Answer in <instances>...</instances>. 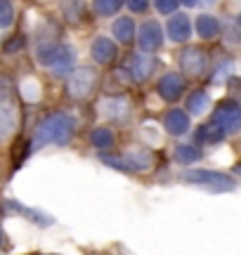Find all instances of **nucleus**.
<instances>
[{"mask_svg": "<svg viewBox=\"0 0 241 255\" xmlns=\"http://www.w3.org/2000/svg\"><path fill=\"white\" fill-rule=\"evenodd\" d=\"M71 132H74V119L66 114H52L38 123L31 149H40L45 144H66Z\"/></svg>", "mask_w": 241, "mask_h": 255, "instance_id": "1", "label": "nucleus"}, {"mask_svg": "<svg viewBox=\"0 0 241 255\" xmlns=\"http://www.w3.org/2000/svg\"><path fill=\"white\" fill-rule=\"evenodd\" d=\"M36 59L43 64V66L52 69L55 73H66L69 69H71L76 55H74V47H69V45L45 43V45H38Z\"/></svg>", "mask_w": 241, "mask_h": 255, "instance_id": "2", "label": "nucleus"}, {"mask_svg": "<svg viewBox=\"0 0 241 255\" xmlns=\"http://www.w3.org/2000/svg\"><path fill=\"white\" fill-rule=\"evenodd\" d=\"M182 177L187 182L196 184V187H206L211 191H232L237 187V182L230 175L215 173V170H187Z\"/></svg>", "mask_w": 241, "mask_h": 255, "instance_id": "3", "label": "nucleus"}, {"mask_svg": "<svg viewBox=\"0 0 241 255\" xmlns=\"http://www.w3.org/2000/svg\"><path fill=\"white\" fill-rule=\"evenodd\" d=\"M95 88H97V73H95L93 69H88V66L76 69V71L71 73V78H69V95H71L74 100L90 97Z\"/></svg>", "mask_w": 241, "mask_h": 255, "instance_id": "4", "label": "nucleus"}, {"mask_svg": "<svg viewBox=\"0 0 241 255\" xmlns=\"http://www.w3.org/2000/svg\"><path fill=\"white\" fill-rule=\"evenodd\" d=\"M213 126H218L225 135H232L237 132L241 126V111L237 102H223L218 109L213 111V119H211Z\"/></svg>", "mask_w": 241, "mask_h": 255, "instance_id": "5", "label": "nucleus"}, {"mask_svg": "<svg viewBox=\"0 0 241 255\" xmlns=\"http://www.w3.org/2000/svg\"><path fill=\"white\" fill-rule=\"evenodd\" d=\"M17 123H19L17 107L9 102L7 92L0 90V142H5V139H9V137L14 135Z\"/></svg>", "mask_w": 241, "mask_h": 255, "instance_id": "6", "label": "nucleus"}, {"mask_svg": "<svg viewBox=\"0 0 241 255\" xmlns=\"http://www.w3.org/2000/svg\"><path fill=\"white\" fill-rule=\"evenodd\" d=\"M139 50L142 52H156L161 43H163V31L158 26V21H144L142 28H139V36H137Z\"/></svg>", "mask_w": 241, "mask_h": 255, "instance_id": "7", "label": "nucleus"}, {"mask_svg": "<svg viewBox=\"0 0 241 255\" xmlns=\"http://www.w3.org/2000/svg\"><path fill=\"white\" fill-rule=\"evenodd\" d=\"M180 64H182V71H187L189 76H201L206 71V52L199 47H187L180 55Z\"/></svg>", "mask_w": 241, "mask_h": 255, "instance_id": "8", "label": "nucleus"}, {"mask_svg": "<svg viewBox=\"0 0 241 255\" xmlns=\"http://www.w3.org/2000/svg\"><path fill=\"white\" fill-rule=\"evenodd\" d=\"M189 36H192V24L187 14H173L168 19V38L173 43H185Z\"/></svg>", "mask_w": 241, "mask_h": 255, "instance_id": "9", "label": "nucleus"}, {"mask_svg": "<svg viewBox=\"0 0 241 255\" xmlns=\"http://www.w3.org/2000/svg\"><path fill=\"white\" fill-rule=\"evenodd\" d=\"M100 114L109 121L125 119V116H128V100H125V97H107V100L100 104Z\"/></svg>", "mask_w": 241, "mask_h": 255, "instance_id": "10", "label": "nucleus"}, {"mask_svg": "<svg viewBox=\"0 0 241 255\" xmlns=\"http://www.w3.org/2000/svg\"><path fill=\"white\" fill-rule=\"evenodd\" d=\"M163 128L170 135H185L189 130V116L182 109H170L163 119Z\"/></svg>", "mask_w": 241, "mask_h": 255, "instance_id": "11", "label": "nucleus"}, {"mask_svg": "<svg viewBox=\"0 0 241 255\" xmlns=\"http://www.w3.org/2000/svg\"><path fill=\"white\" fill-rule=\"evenodd\" d=\"M185 90V85H182V78L177 76V73H166L161 83H158V92H161V97L168 102H175L180 95Z\"/></svg>", "mask_w": 241, "mask_h": 255, "instance_id": "12", "label": "nucleus"}, {"mask_svg": "<svg viewBox=\"0 0 241 255\" xmlns=\"http://www.w3.org/2000/svg\"><path fill=\"white\" fill-rule=\"evenodd\" d=\"M151 71H154V59L147 52H139L130 59V73H132L135 81H147Z\"/></svg>", "mask_w": 241, "mask_h": 255, "instance_id": "13", "label": "nucleus"}, {"mask_svg": "<svg viewBox=\"0 0 241 255\" xmlns=\"http://www.w3.org/2000/svg\"><path fill=\"white\" fill-rule=\"evenodd\" d=\"M123 165H125V170H149L151 163H154V156L144 151V149H132L125 158H120Z\"/></svg>", "mask_w": 241, "mask_h": 255, "instance_id": "14", "label": "nucleus"}, {"mask_svg": "<svg viewBox=\"0 0 241 255\" xmlns=\"http://www.w3.org/2000/svg\"><path fill=\"white\" fill-rule=\"evenodd\" d=\"M93 57H95V62H100V64L114 62V57H116V45H114L109 38H97L93 43Z\"/></svg>", "mask_w": 241, "mask_h": 255, "instance_id": "15", "label": "nucleus"}, {"mask_svg": "<svg viewBox=\"0 0 241 255\" xmlns=\"http://www.w3.org/2000/svg\"><path fill=\"white\" fill-rule=\"evenodd\" d=\"M112 33L116 36V40H120V43H130L132 36H135V24H132V19L130 17L116 19L114 26H112Z\"/></svg>", "mask_w": 241, "mask_h": 255, "instance_id": "16", "label": "nucleus"}, {"mask_svg": "<svg viewBox=\"0 0 241 255\" xmlns=\"http://www.w3.org/2000/svg\"><path fill=\"white\" fill-rule=\"evenodd\" d=\"M196 31H199V36L201 38H215L220 33V21L211 14H201V17L196 19Z\"/></svg>", "mask_w": 241, "mask_h": 255, "instance_id": "17", "label": "nucleus"}, {"mask_svg": "<svg viewBox=\"0 0 241 255\" xmlns=\"http://www.w3.org/2000/svg\"><path fill=\"white\" fill-rule=\"evenodd\" d=\"M208 107H211V97H208V92H204V90L192 92L189 100H187V109H189V114H194V116L204 114Z\"/></svg>", "mask_w": 241, "mask_h": 255, "instance_id": "18", "label": "nucleus"}, {"mask_svg": "<svg viewBox=\"0 0 241 255\" xmlns=\"http://www.w3.org/2000/svg\"><path fill=\"white\" fill-rule=\"evenodd\" d=\"M199 158H201V151H199L196 146H192V144L175 146V161H177V163L189 165V163H196Z\"/></svg>", "mask_w": 241, "mask_h": 255, "instance_id": "19", "label": "nucleus"}, {"mask_svg": "<svg viewBox=\"0 0 241 255\" xmlns=\"http://www.w3.org/2000/svg\"><path fill=\"white\" fill-rule=\"evenodd\" d=\"M123 5V0H93V12L100 14V17H109V14H116Z\"/></svg>", "mask_w": 241, "mask_h": 255, "instance_id": "20", "label": "nucleus"}, {"mask_svg": "<svg viewBox=\"0 0 241 255\" xmlns=\"http://www.w3.org/2000/svg\"><path fill=\"white\" fill-rule=\"evenodd\" d=\"M90 142L97 149H112L114 146V132L109 128H97L93 135H90Z\"/></svg>", "mask_w": 241, "mask_h": 255, "instance_id": "21", "label": "nucleus"}, {"mask_svg": "<svg viewBox=\"0 0 241 255\" xmlns=\"http://www.w3.org/2000/svg\"><path fill=\"white\" fill-rule=\"evenodd\" d=\"M62 9H64L66 19L78 21L83 14V0H62Z\"/></svg>", "mask_w": 241, "mask_h": 255, "instance_id": "22", "label": "nucleus"}, {"mask_svg": "<svg viewBox=\"0 0 241 255\" xmlns=\"http://www.w3.org/2000/svg\"><path fill=\"white\" fill-rule=\"evenodd\" d=\"M21 95L26 97V102H36L40 97V85L33 78H24L21 81Z\"/></svg>", "mask_w": 241, "mask_h": 255, "instance_id": "23", "label": "nucleus"}, {"mask_svg": "<svg viewBox=\"0 0 241 255\" xmlns=\"http://www.w3.org/2000/svg\"><path fill=\"white\" fill-rule=\"evenodd\" d=\"M223 137L225 132L218 126H213V123H208V126H204L199 130V139H204V142H220Z\"/></svg>", "mask_w": 241, "mask_h": 255, "instance_id": "24", "label": "nucleus"}, {"mask_svg": "<svg viewBox=\"0 0 241 255\" xmlns=\"http://www.w3.org/2000/svg\"><path fill=\"white\" fill-rule=\"evenodd\" d=\"M12 21H14V9H12V2H9V0H0V26L7 28Z\"/></svg>", "mask_w": 241, "mask_h": 255, "instance_id": "25", "label": "nucleus"}, {"mask_svg": "<svg viewBox=\"0 0 241 255\" xmlns=\"http://www.w3.org/2000/svg\"><path fill=\"white\" fill-rule=\"evenodd\" d=\"M180 0H156V9L161 14H175Z\"/></svg>", "mask_w": 241, "mask_h": 255, "instance_id": "26", "label": "nucleus"}, {"mask_svg": "<svg viewBox=\"0 0 241 255\" xmlns=\"http://www.w3.org/2000/svg\"><path fill=\"white\" fill-rule=\"evenodd\" d=\"M21 45H24V40L21 38H9L7 43H5V52H17V50H21Z\"/></svg>", "mask_w": 241, "mask_h": 255, "instance_id": "27", "label": "nucleus"}, {"mask_svg": "<svg viewBox=\"0 0 241 255\" xmlns=\"http://www.w3.org/2000/svg\"><path fill=\"white\" fill-rule=\"evenodd\" d=\"M147 0H128V7L132 9V12H144L147 9Z\"/></svg>", "mask_w": 241, "mask_h": 255, "instance_id": "28", "label": "nucleus"}, {"mask_svg": "<svg viewBox=\"0 0 241 255\" xmlns=\"http://www.w3.org/2000/svg\"><path fill=\"white\" fill-rule=\"evenodd\" d=\"M196 2H199V0H182V5H185V7H194Z\"/></svg>", "mask_w": 241, "mask_h": 255, "instance_id": "29", "label": "nucleus"}, {"mask_svg": "<svg viewBox=\"0 0 241 255\" xmlns=\"http://www.w3.org/2000/svg\"><path fill=\"white\" fill-rule=\"evenodd\" d=\"M0 246H2V234H0Z\"/></svg>", "mask_w": 241, "mask_h": 255, "instance_id": "30", "label": "nucleus"}]
</instances>
